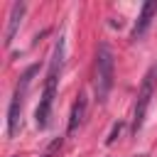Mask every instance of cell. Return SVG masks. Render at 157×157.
Listing matches in <instances>:
<instances>
[{
	"mask_svg": "<svg viewBox=\"0 0 157 157\" xmlns=\"http://www.w3.org/2000/svg\"><path fill=\"white\" fill-rule=\"evenodd\" d=\"M61 66H64V37L56 39L52 59H49V69H47V78H44V91H42V101L37 105V125L47 128L49 118H52V105H54V96H56V86H59V76H61Z\"/></svg>",
	"mask_w": 157,
	"mask_h": 157,
	"instance_id": "obj_1",
	"label": "cell"
},
{
	"mask_svg": "<svg viewBox=\"0 0 157 157\" xmlns=\"http://www.w3.org/2000/svg\"><path fill=\"white\" fill-rule=\"evenodd\" d=\"M113 78H115V59L108 44H98L96 49V98L103 103L113 88Z\"/></svg>",
	"mask_w": 157,
	"mask_h": 157,
	"instance_id": "obj_2",
	"label": "cell"
},
{
	"mask_svg": "<svg viewBox=\"0 0 157 157\" xmlns=\"http://www.w3.org/2000/svg\"><path fill=\"white\" fill-rule=\"evenodd\" d=\"M34 74H37V66H29L20 76V81H17L15 91H12L10 108H7V135L10 137L20 135V128H22V105H25V96H27V88H29V81H32Z\"/></svg>",
	"mask_w": 157,
	"mask_h": 157,
	"instance_id": "obj_3",
	"label": "cell"
},
{
	"mask_svg": "<svg viewBox=\"0 0 157 157\" xmlns=\"http://www.w3.org/2000/svg\"><path fill=\"white\" fill-rule=\"evenodd\" d=\"M155 86H157V61L142 76V83H140V91H137V101H135V110H132V135H137V130L145 123L147 108H150L152 96H155Z\"/></svg>",
	"mask_w": 157,
	"mask_h": 157,
	"instance_id": "obj_4",
	"label": "cell"
},
{
	"mask_svg": "<svg viewBox=\"0 0 157 157\" xmlns=\"http://www.w3.org/2000/svg\"><path fill=\"white\" fill-rule=\"evenodd\" d=\"M155 12H157V5H155V2H145V5H142L140 15H137V20H135V27H132V32H130V39H132V42H140V39L145 37V32H147L150 25H152Z\"/></svg>",
	"mask_w": 157,
	"mask_h": 157,
	"instance_id": "obj_5",
	"label": "cell"
},
{
	"mask_svg": "<svg viewBox=\"0 0 157 157\" xmlns=\"http://www.w3.org/2000/svg\"><path fill=\"white\" fill-rule=\"evenodd\" d=\"M86 110H88V98H86V93L81 91V93L76 96L74 108H71V115H69V125H66V132H69V135H71V132H76V130H78V125L86 120Z\"/></svg>",
	"mask_w": 157,
	"mask_h": 157,
	"instance_id": "obj_6",
	"label": "cell"
},
{
	"mask_svg": "<svg viewBox=\"0 0 157 157\" xmlns=\"http://www.w3.org/2000/svg\"><path fill=\"white\" fill-rule=\"evenodd\" d=\"M25 10H27V5H25V2H15V5L10 7V17H7L10 22H7V29H5V47H10V44H12V37H15V32H17L20 22H22Z\"/></svg>",
	"mask_w": 157,
	"mask_h": 157,
	"instance_id": "obj_7",
	"label": "cell"
},
{
	"mask_svg": "<svg viewBox=\"0 0 157 157\" xmlns=\"http://www.w3.org/2000/svg\"><path fill=\"white\" fill-rule=\"evenodd\" d=\"M120 130H123V123H118V125H113V130H110V135H108V140H105V145H113V142H115V137L120 135Z\"/></svg>",
	"mask_w": 157,
	"mask_h": 157,
	"instance_id": "obj_8",
	"label": "cell"
},
{
	"mask_svg": "<svg viewBox=\"0 0 157 157\" xmlns=\"http://www.w3.org/2000/svg\"><path fill=\"white\" fill-rule=\"evenodd\" d=\"M44 157H52V155H44Z\"/></svg>",
	"mask_w": 157,
	"mask_h": 157,
	"instance_id": "obj_9",
	"label": "cell"
}]
</instances>
